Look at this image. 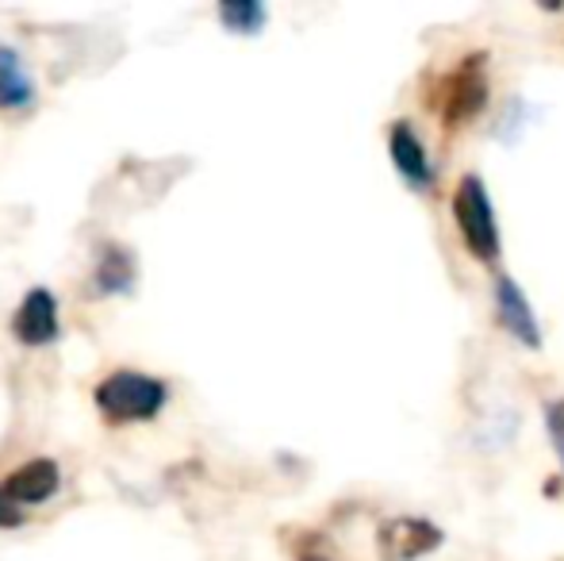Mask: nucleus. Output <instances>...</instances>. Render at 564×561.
<instances>
[{
  "mask_svg": "<svg viewBox=\"0 0 564 561\" xmlns=\"http://www.w3.org/2000/svg\"><path fill=\"white\" fill-rule=\"evenodd\" d=\"M388 150H392V162H395V170H400V177L408 181L411 188L423 193V188L431 185L434 170H431V158H426L423 142H419L415 128H411L408 120H400L392 128V136H388Z\"/></svg>",
  "mask_w": 564,
  "mask_h": 561,
  "instance_id": "6e6552de",
  "label": "nucleus"
},
{
  "mask_svg": "<svg viewBox=\"0 0 564 561\" xmlns=\"http://www.w3.org/2000/svg\"><path fill=\"white\" fill-rule=\"evenodd\" d=\"M0 527L12 531V527H23V508L15 500H8L4 488H0Z\"/></svg>",
  "mask_w": 564,
  "mask_h": 561,
  "instance_id": "4468645a",
  "label": "nucleus"
},
{
  "mask_svg": "<svg viewBox=\"0 0 564 561\" xmlns=\"http://www.w3.org/2000/svg\"><path fill=\"white\" fill-rule=\"evenodd\" d=\"M496 315L522 346H530V350L542 346V327H538V320H534V308H530V300L522 296V289L507 278V273L496 278Z\"/></svg>",
  "mask_w": 564,
  "mask_h": 561,
  "instance_id": "0eeeda50",
  "label": "nucleus"
},
{
  "mask_svg": "<svg viewBox=\"0 0 564 561\" xmlns=\"http://www.w3.org/2000/svg\"><path fill=\"white\" fill-rule=\"evenodd\" d=\"M219 20L235 35H258L261 23H265V4H258V0H227V4H219Z\"/></svg>",
  "mask_w": 564,
  "mask_h": 561,
  "instance_id": "9b49d317",
  "label": "nucleus"
},
{
  "mask_svg": "<svg viewBox=\"0 0 564 561\" xmlns=\"http://www.w3.org/2000/svg\"><path fill=\"white\" fill-rule=\"evenodd\" d=\"M31 100H35V82L23 58L12 46H0V108H28Z\"/></svg>",
  "mask_w": 564,
  "mask_h": 561,
  "instance_id": "9d476101",
  "label": "nucleus"
},
{
  "mask_svg": "<svg viewBox=\"0 0 564 561\" xmlns=\"http://www.w3.org/2000/svg\"><path fill=\"white\" fill-rule=\"evenodd\" d=\"M545 423H550V439H553V446H557V454H561V462H564V400L550 404V412H545Z\"/></svg>",
  "mask_w": 564,
  "mask_h": 561,
  "instance_id": "ddd939ff",
  "label": "nucleus"
},
{
  "mask_svg": "<svg viewBox=\"0 0 564 561\" xmlns=\"http://www.w3.org/2000/svg\"><path fill=\"white\" fill-rule=\"evenodd\" d=\"M442 547V531L423 516H400L388 519L377 531V550L384 561H415Z\"/></svg>",
  "mask_w": 564,
  "mask_h": 561,
  "instance_id": "20e7f679",
  "label": "nucleus"
},
{
  "mask_svg": "<svg viewBox=\"0 0 564 561\" xmlns=\"http://www.w3.org/2000/svg\"><path fill=\"white\" fill-rule=\"evenodd\" d=\"M296 561H335V547H330L327 535L304 531L296 539Z\"/></svg>",
  "mask_w": 564,
  "mask_h": 561,
  "instance_id": "f8f14e48",
  "label": "nucleus"
},
{
  "mask_svg": "<svg viewBox=\"0 0 564 561\" xmlns=\"http://www.w3.org/2000/svg\"><path fill=\"white\" fill-rule=\"evenodd\" d=\"M58 296L51 289H31L28 296L20 300L12 315V335L15 343L23 346H51L58 343Z\"/></svg>",
  "mask_w": 564,
  "mask_h": 561,
  "instance_id": "39448f33",
  "label": "nucleus"
},
{
  "mask_svg": "<svg viewBox=\"0 0 564 561\" xmlns=\"http://www.w3.org/2000/svg\"><path fill=\"white\" fill-rule=\"evenodd\" d=\"M484 100H488V82H484L480 54H476V58H465V66H460L457 74L442 77V93L431 100V105L438 108L442 120H446L449 128H457V123L473 120V116L480 112Z\"/></svg>",
  "mask_w": 564,
  "mask_h": 561,
  "instance_id": "7ed1b4c3",
  "label": "nucleus"
},
{
  "mask_svg": "<svg viewBox=\"0 0 564 561\" xmlns=\"http://www.w3.org/2000/svg\"><path fill=\"white\" fill-rule=\"evenodd\" d=\"M453 219H457V231L465 239L468 255L491 262L499 255V227H496V212H491L488 188L476 173L460 177L457 193H453Z\"/></svg>",
  "mask_w": 564,
  "mask_h": 561,
  "instance_id": "f03ea898",
  "label": "nucleus"
},
{
  "mask_svg": "<svg viewBox=\"0 0 564 561\" xmlns=\"http://www.w3.org/2000/svg\"><path fill=\"white\" fill-rule=\"evenodd\" d=\"M93 400H97L100 416H105L108 423H147L165 408L170 389H165V381H158V377H150V374L116 369V374H108L105 381L97 385Z\"/></svg>",
  "mask_w": 564,
  "mask_h": 561,
  "instance_id": "f257e3e1",
  "label": "nucleus"
},
{
  "mask_svg": "<svg viewBox=\"0 0 564 561\" xmlns=\"http://www.w3.org/2000/svg\"><path fill=\"white\" fill-rule=\"evenodd\" d=\"M93 289L105 292V296H123L134 289V255L119 242H108L97 258V270H93Z\"/></svg>",
  "mask_w": 564,
  "mask_h": 561,
  "instance_id": "1a4fd4ad",
  "label": "nucleus"
},
{
  "mask_svg": "<svg viewBox=\"0 0 564 561\" xmlns=\"http://www.w3.org/2000/svg\"><path fill=\"white\" fill-rule=\"evenodd\" d=\"M4 496L15 500L20 508H35V504H46L51 496H58L62 488V470L54 457H31L20 470H12L4 477Z\"/></svg>",
  "mask_w": 564,
  "mask_h": 561,
  "instance_id": "423d86ee",
  "label": "nucleus"
}]
</instances>
